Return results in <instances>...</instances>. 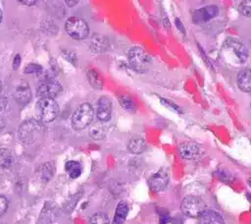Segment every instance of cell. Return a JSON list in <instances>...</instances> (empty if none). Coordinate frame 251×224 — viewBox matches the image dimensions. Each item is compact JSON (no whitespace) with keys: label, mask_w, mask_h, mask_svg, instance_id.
Returning a JSON list of instances; mask_svg holds the SVG:
<instances>
[{"label":"cell","mask_w":251,"mask_h":224,"mask_svg":"<svg viewBox=\"0 0 251 224\" xmlns=\"http://www.w3.org/2000/svg\"><path fill=\"white\" fill-rule=\"evenodd\" d=\"M4 127H5V123H4V121H3V119L0 117V133L3 131V129H4Z\"/></svg>","instance_id":"32"},{"label":"cell","mask_w":251,"mask_h":224,"mask_svg":"<svg viewBox=\"0 0 251 224\" xmlns=\"http://www.w3.org/2000/svg\"><path fill=\"white\" fill-rule=\"evenodd\" d=\"M63 90L62 85L55 80H48L39 84L37 87V95L40 98H53L58 96Z\"/></svg>","instance_id":"8"},{"label":"cell","mask_w":251,"mask_h":224,"mask_svg":"<svg viewBox=\"0 0 251 224\" xmlns=\"http://www.w3.org/2000/svg\"><path fill=\"white\" fill-rule=\"evenodd\" d=\"M236 84L244 92L251 91V69H243L236 75Z\"/></svg>","instance_id":"15"},{"label":"cell","mask_w":251,"mask_h":224,"mask_svg":"<svg viewBox=\"0 0 251 224\" xmlns=\"http://www.w3.org/2000/svg\"><path fill=\"white\" fill-rule=\"evenodd\" d=\"M250 108H251V103H250Z\"/></svg>","instance_id":"36"},{"label":"cell","mask_w":251,"mask_h":224,"mask_svg":"<svg viewBox=\"0 0 251 224\" xmlns=\"http://www.w3.org/2000/svg\"><path fill=\"white\" fill-rule=\"evenodd\" d=\"M40 173H41V179L43 181H45V182L49 181L53 175V168H52L51 164L50 163L43 164L41 167Z\"/></svg>","instance_id":"23"},{"label":"cell","mask_w":251,"mask_h":224,"mask_svg":"<svg viewBox=\"0 0 251 224\" xmlns=\"http://www.w3.org/2000/svg\"><path fill=\"white\" fill-rule=\"evenodd\" d=\"M14 97L16 101L20 104H26L31 98V90L28 83L26 81H20L15 87Z\"/></svg>","instance_id":"12"},{"label":"cell","mask_w":251,"mask_h":224,"mask_svg":"<svg viewBox=\"0 0 251 224\" xmlns=\"http://www.w3.org/2000/svg\"><path fill=\"white\" fill-rule=\"evenodd\" d=\"M223 51L226 57L232 55L235 61L239 64L245 63L248 59L247 48L244 46L242 42L232 37H228L225 40L223 44Z\"/></svg>","instance_id":"4"},{"label":"cell","mask_w":251,"mask_h":224,"mask_svg":"<svg viewBox=\"0 0 251 224\" xmlns=\"http://www.w3.org/2000/svg\"><path fill=\"white\" fill-rule=\"evenodd\" d=\"M175 24H176V28H178L182 33H185V28H184V27H183L182 23L180 22V20H179L178 18H176V19L175 20Z\"/></svg>","instance_id":"28"},{"label":"cell","mask_w":251,"mask_h":224,"mask_svg":"<svg viewBox=\"0 0 251 224\" xmlns=\"http://www.w3.org/2000/svg\"><path fill=\"white\" fill-rule=\"evenodd\" d=\"M169 181H170L169 172L165 168H162L156 173H154L153 175H151V177L148 180V184L150 189L153 192L160 193L167 188Z\"/></svg>","instance_id":"9"},{"label":"cell","mask_w":251,"mask_h":224,"mask_svg":"<svg viewBox=\"0 0 251 224\" xmlns=\"http://www.w3.org/2000/svg\"><path fill=\"white\" fill-rule=\"evenodd\" d=\"M2 18H3V14H2V10L0 9V24L2 22Z\"/></svg>","instance_id":"33"},{"label":"cell","mask_w":251,"mask_h":224,"mask_svg":"<svg viewBox=\"0 0 251 224\" xmlns=\"http://www.w3.org/2000/svg\"><path fill=\"white\" fill-rule=\"evenodd\" d=\"M179 154L182 158L191 160L195 159L200 154V146L193 141H185L182 142L178 147Z\"/></svg>","instance_id":"13"},{"label":"cell","mask_w":251,"mask_h":224,"mask_svg":"<svg viewBox=\"0 0 251 224\" xmlns=\"http://www.w3.org/2000/svg\"><path fill=\"white\" fill-rule=\"evenodd\" d=\"M160 102L164 105V106H166L167 108H169V109H171V110H173L174 112H177V113H181V109L176 104V103H174V102H172L171 100H168V99H165V98H162V97H160Z\"/></svg>","instance_id":"25"},{"label":"cell","mask_w":251,"mask_h":224,"mask_svg":"<svg viewBox=\"0 0 251 224\" xmlns=\"http://www.w3.org/2000/svg\"><path fill=\"white\" fill-rule=\"evenodd\" d=\"M14 163V156L7 148H0V168H9Z\"/></svg>","instance_id":"20"},{"label":"cell","mask_w":251,"mask_h":224,"mask_svg":"<svg viewBox=\"0 0 251 224\" xmlns=\"http://www.w3.org/2000/svg\"><path fill=\"white\" fill-rule=\"evenodd\" d=\"M20 3H22L24 5H27V6H32V5L36 4L37 1H35V0H23V1H20Z\"/></svg>","instance_id":"29"},{"label":"cell","mask_w":251,"mask_h":224,"mask_svg":"<svg viewBox=\"0 0 251 224\" xmlns=\"http://www.w3.org/2000/svg\"><path fill=\"white\" fill-rule=\"evenodd\" d=\"M127 60L130 67L137 73L147 72L151 64V57L141 47L133 46L127 51Z\"/></svg>","instance_id":"1"},{"label":"cell","mask_w":251,"mask_h":224,"mask_svg":"<svg viewBox=\"0 0 251 224\" xmlns=\"http://www.w3.org/2000/svg\"><path fill=\"white\" fill-rule=\"evenodd\" d=\"M181 211L189 217H199L206 209V204L203 199L196 196H187L182 198L180 203Z\"/></svg>","instance_id":"7"},{"label":"cell","mask_w":251,"mask_h":224,"mask_svg":"<svg viewBox=\"0 0 251 224\" xmlns=\"http://www.w3.org/2000/svg\"><path fill=\"white\" fill-rule=\"evenodd\" d=\"M129 206L126 201H121L118 203L112 224H123L128 214Z\"/></svg>","instance_id":"17"},{"label":"cell","mask_w":251,"mask_h":224,"mask_svg":"<svg viewBox=\"0 0 251 224\" xmlns=\"http://www.w3.org/2000/svg\"><path fill=\"white\" fill-rule=\"evenodd\" d=\"M238 11L241 15L250 17L251 16V0H244L238 4Z\"/></svg>","instance_id":"24"},{"label":"cell","mask_w":251,"mask_h":224,"mask_svg":"<svg viewBox=\"0 0 251 224\" xmlns=\"http://www.w3.org/2000/svg\"><path fill=\"white\" fill-rule=\"evenodd\" d=\"M87 80L92 87L95 89H101L103 87V80L101 76L93 69L87 71Z\"/></svg>","instance_id":"19"},{"label":"cell","mask_w":251,"mask_h":224,"mask_svg":"<svg viewBox=\"0 0 251 224\" xmlns=\"http://www.w3.org/2000/svg\"><path fill=\"white\" fill-rule=\"evenodd\" d=\"M20 62H21V56L19 55V54H17L16 55V57H15V59H14V64H13V67L16 65V63H17V68L19 67V65H20Z\"/></svg>","instance_id":"30"},{"label":"cell","mask_w":251,"mask_h":224,"mask_svg":"<svg viewBox=\"0 0 251 224\" xmlns=\"http://www.w3.org/2000/svg\"><path fill=\"white\" fill-rule=\"evenodd\" d=\"M42 71V67L38 64H34L31 63L29 65H27L25 69V74H33V73H40Z\"/></svg>","instance_id":"26"},{"label":"cell","mask_w":251,"mask_h":224,"mask_svg":"<svg viewBox=\"0 0 251 224\" xmlns=\"http://www.w3.org/2000/svg\"><path fill=\"white\" fill-rule=\"evenodd\" d=\"M8 207H9L8 199L5 196H0V217L7 211Z\"/></svg>","instance_id":"27"},{"label":"cell","mask_w":251,"mask_h":224,"mask_svg":"<svg viewBox=\"0 0 251 224\" xmlns=\"http://www.w3.org/2000/svg\"><path fill=\"white\" fill-rule=\"evenodd\" d=\"M36 110L41 123H50L58 116L59 105L53 98H40L36 103Z\"/></svg>","instance_id":"3"},{"label":"cell","mask_w":251,"mask_h":224,"mask_svg":"<svg viewBox=\"0 0 251 224\" xmlns=\"http://www.w3.org/2000/svg\"><path fill=\"white\" fill-rule=\"evenodd\" d=\"M248 184H249V186L251 187V177L248 179Z\"/></svg>","instance_id":"34"},{"label":"cell","mask_w":251,"mask_h":224,"mask_svg":"<svg viewBox=\"0 0 251 224\" xmlns=\"http://www.w3.org/2000/svg\"><path fill=\"white\" fill-rule=\"evenodd\" d=\"M94 116V110L91 104L82 103L80 104L72 116V126L75 131L84 130L90 125Z\"/></svg>","instance_id":"2"},{"label":"cell","mask_w":251,"mask_h":224,"mask_svg":"<svg viewBox=\"0 0 251 224\" xmlns=\"http://www.w3.org/2000/svg\"><path fill=\"white\" fill-rule=\"evenodd\" d=\"M118 100H119V103L120 105L127 112H135L136 111V105L134 103V101L132 100L131 97H129L128 95H126V94H121L119 95L118 97Z\"/></svg>","instance_id":"21"},{"label":"cell","mask_w":251,"mask_h":224,"mask_svg":"<svg viewBox=\"0 0 251 224\" xmlns=\"http://www.w3.org/2000/svg\"><path fill=\"white\" fill-rule=\"evenodd\" d=\"M88 224H110V221L106 213L96 212L90 217Z\"/></svg>","instance_id":"22"},{"label":"cell","mask_w":251,"mask_h":224,"mask_svg":"<svg viewBox=\"0 0 251 224\" xmlns=\"http://www.w3.org/2000/svg\"><path fill=\"white\" fill-rule=\"evenodd\" d=\"M145 148H146V142L141 136H134L127 142V149L131 153L139 154L143 152Z\"/></svg>","instance_id":"16"},{"label":"cell","mask_w":251,"mask_h":224,"mask_svg":"<svg viewBox=\"0 0 251 224\" xmlns=\"http://www.w3.org/2000/svg\"><path fill=\"white\" fill-rule=\"evenodd\" d=\"M112 114V101L108 96H101L97 102L96 116L101 122H107L110 120Z\"/></svg>","instance_id":"11"},{"label":"cell","mask_w":251,"mask_h":224,"mask_svg":"<svg viewBox=\"0 0 251 224\" xmlns=\"http://www.w3.org/2000/svg\"><path fill=\"white\" fill-rule=\"evenodd\" d=\"M42 130L43 126L39 120H26L19 128L20 140L25 143H31L37 139Z\"/></svg>","instance_id":"5"},{"label":"cell","mask_w":251,"mask_h":224,"mask_svg":"<svg viewBox=\"0 0 251 224\" xmlns=\"http://www.w3.org/2000/svg\"><path fill=\"white\" fill-rule=\"evenodd\" d=\"M65 30L72 38L76 40L84 39L89 34L87 23L78 17H70L66 21Z\"/></svg>","instance_id":"6"},{"label":"cell","mask_w":251,"mask_h":224,"mask_svg":"<svg viewBox=\"0 0 251 224\" xmlns=\"http://www.w3.org/2000/svg\"><path fill=\"white\" fill-rule=\"evenodd\" d=\"M198 219L199 224H225L222 215L213 209H205L199 215Z\"/></svg>","instance_id":"14"},{"label":"cell","mask_w":251,"mask_h":224,"mask_svg":"<svg viewBox=\"0 0 251 224\" xmlns=\"http://www.w3.org/2000/svg\"><path fill=\"white\" fill-rule=\"evenodd\" d=\"M1 90H2V83L0 81V93H1Z\"/></svg>","instance_id":"35"},{"label":"cell","mask_w":251,"mask_h":224,"mask_svg":"<svg viewBox=\"0 0 251 224\" xmlns=\"http://www.w3.org/2000/svg\"><path fill=\"white\" fill-rule=\"evenodd\" d=\"M218 13L219 9L216 5H208L194 11L192 14V20L195 24H203L215 18Z\"/></svg>","instance_id":"10"},{"label":"cell","mask_w":251,"mask_h":224,"mask_svg":"<svg viewBox=\"0 0 251 224\" xmlns=\"http://www.w3.org/2000/svg\"><path fill=\"white\" fill-rule=\"evenodd\" d=\"M65 169H66L68 175L72 179L78 178L81 175V172H82V166H81L80 162L75 161V160L68 161L65 165Z\"/></svg>","instance_id":"18"},{"label":"cell","mask_w":251,"mask_h":224,"mask_svg":"<svg viewBox=\"0 0 251 224\" xmlns=\"http://www.w3.org/2000/svg\"><path fill=\"white\" fill-rule=\"evenodd\" d=\"M78 3V1H66V4H68L70 7H73L75 5H76Z\"/></svg>","instance_id":"31"}]
</instances>
